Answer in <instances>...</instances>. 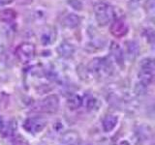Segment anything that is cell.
<instances>
[{
    "label": "cell",
    "instance_id": "6da1fadb",
    "mask_svg": "<svg viewBox=\"0 0 155 145\" xmlns=\"http://www.w3.org/2000/svg\"><path fill=\"white\" fill-rule=\"evenodd\" d=\"M155 74V65L152 59L147 58L142 61L140 65V70L138 72V77L140 85L147 87L151 84L154 79Z\"/></svg>",
    "mask_w": 155,
    "mask_h": 145
},
{
    "label": "cell",
    "instance_id": "7a4b0ae2",
    "mask_svg": "<svg viewBox=\"0 0 155 145\" xmlns=\"http://www.w3.org/2000/svg\"><path fill=\"white\" fill-rule=\"evenodd\" d=\"M95 18L99 25L106 26L114 19V10L110 5L107 3H99L95 6L94 9Z\"/></svg>",
    "mask_w": 155,
    "mask_h": 145
},
{
    "label": "cell",
    "instance_id": "3957f363",
    "mask_svg": "<svg viewBox=\"0 0 155 145\" xmlns=\"http://www.w3.org/2000/svg\"><path fill=\"white\" fill-rule=\"evenodd\" d=\"M47 124L48 121L45 118L35 116V117L26 118L22 124V127L29 134H38L47 127Z\"/></svg>",
    "mask_w": 155,
    "mask_h": 145
},
{
    "label": "cell",
    "instance_id": "277c9868",
    "mask_svg": "<svg viewBox=\"0 0 155 145\" xmlns=\"http://www.w3.org/2000/svg\"><path fill=\"white\" fill-rule=\"evenodd\" d=\"M87 69L91 74L109 75L111 72L113 67H111V63L108 60V58H95L89 62Z\"/></svg>",
    "mask_w": 155,
    "mask_h": 145
},
{
    "label": "cell",
    "instance_id": "5b68a950",
    "mask_svg": "<svg viewBox=\"0 0 155 145\" xmlns=\"http://www.w3.org/2000/svg\"><path fill=\"white\" fill-rule=\"evenodd\" d=\"M59 108V99L56 95H50L44 98L36 106V110L44 113H54Z\"/></svg>",
    "mask_w": 155,
    "mask_h": 145
},
{
    "label": "cell",
    "instance_id": "8992f818",
    "mask_svg": "<svg viewBox=\"0 0 155 145\" xmlns=\"http://www.w3.org/2000/svg\"><path fill=\"white\" fill-rule=\"evenodd\" d=\"M16 55L22 63H27L35 56V46L31 43H22L16 50Z\"/></svg>",
    "mask_w": 155,
    "mask_h": 145
},
{
    "label": "cell",
    "instance_id": "52a82bcc",
    "mask_svg": "<svg viewBox=\"0 0 155 145\" xmlns=\"http://www.w3.org/2000/svg\"><path fill=\"white\" fill-rule=\"evenodd\" d=\"M128 32L127 23L125 22L123 18H116L113 21V23L110 25V33L114 37L121 38L125 36Z\"/></svg>",
    "mask_w": 155,
    "mask_h": 145
},
{
    "label": "cell",
    "instance_id": "ba28073f",
    "mask_svg": "<svg viewBox=\"0 0 155 145\" xmlns=\"http://www.w3.org/2000/svg\"><path fill=\"white\" fill-rule=\"evenodd\" d=\"M81 137L76 130H66L59 138V145H80Z\"/></svg>",
    "mask_w": 155,
    "mask_h": 145
},
{
    "label": "cell",
    "instance_id": "9c48e42d",
    "mask_svg": "<svg viewBox=\"0 0 155 145\" xmlns=\"http://www.w3.org/2000/svg\"><path fill=\"white\" fill-rule=\"evenodd\" d=\"M118 123V117L115 115L110 114L107 115L104 118L103 122H102V127L105 133H110L111 130H114Z\"/></svg>",
    "mask_w": 155,
    "mask_h": 145
},
{
    "label": "cell",
    "instance_id": "30bf717a",
    "mask_svg": "<svg viewBox=\"0 0 155 145\" xmlns=\"http://www.w3.org/2000/svg\"><path fill=\"white\" fill-rule=\"evenodd\" d=\"M74 52H75L74 46L68 42L61 43L59 47H57V53L59 54V56L63 58H70L71 56H73Z\"/></svg>",
    "mask_w": 155,
    "mask_h": 145
},
{
    "label": "cell",
    "instance_id": "8fae6325",
    "mask_svg": "<svg viewBox=\"0 0 155 145\" xmlns=\"http://www.w3.org/2000/svg\"><path fill=\"white\" fill-rule=\"evenodd\" d=\"M56 38V32L55 29H53L51 27H48L46 30H44L42 35H41V42L43 45H51L53 42L55 41Z\"/></svg>",
    "mask_w": 155,
    "mask_h": 145
},
{
    "label": "cell",
    "instance_id": "7c38bea8",
    "mask_svg": "<svg viewBox=\"0 0 155 145\" xmlns=\"http://www.w3.org/2000/svg\"><path fill=\"white\" fill-rule=\"evenodd\" d=\"M81 18L75 14H68L63 18V25L68 28H76L80 25Z\"/></svg>",
    "mask_w": 155,
    "mask_h": 145
},
{
    "label": "cell",
    "instance_id": "4fadbf2b",
    "mask_svg": "<svg viewBox=\"0 0 155 145\" xmlns=\"http://www.w3.org/2000/svg\"><path fill=\"white\" fill-rule=\"evenodd\" d=\"M1 128H2V134L6 137H10L17 134V122H15L13 120L9 121L7 124H3Z\"/></svg>",
    "mask_w": 155,
    "mask_h": 145
},
{
    "label": "cell",
    "instance_id": "5bb4252c",
    "mask_svg": "<svg viewBox=\"0 0 155 145\" xmlns=\"http://www.w3.org/2000/svg\"><path fill=\"white\" fill-rule=\"evenodd\" d=\"M110 52L113 56L114 57V59L116 60V62L118 64H121L123 62V52L122 50L120 48L119 45L116 43H111L110 46Z\"/></svg>",
    "mask_w": 155,
    "mask_h": 145
},
{
    "label": "cell",
    "instance_id": "9a60e30c",
    "mask_svg": "<svg viewBox=\"0 0 155 145\" xmlns=\"http://www.w3.org/2000/svg\"><path fill=\"white\" fill-rule=\"evenodd\" d=\"M17 18V13L12 9H5L0 11V21L5 22H11Z\"/></svg>",
    "mask_w": 155,
    "mask_h": 145
},
{
    "label": "cell",
    "instance_id": "2e32d148",
    "mask_svg": "<svg viewBox=\"0 0 155 145\" xmlns=\"http://www.w3.org/2000/svg\"><path fill=\"white\" fill-rule=\"evenodd\" d=\"M82 105V99L79 95H72L67 101V106L72 110L80 108Z\"/></svg>",
    "mask_w": 155,
    "mask_h": 145
},
{
    "label": "cell",
    "instance_id": "e0dca14e",
    "mask_svg": "<svg viewBox=\"0 0 155 145\" xmlns=\"http://www.w3.org/2000/svg\"><path fill=\"white\" fill-rule=\"evenodd\" d=\"M7 145H29L28 141L21 134H14L7 137Z\"/></svg>",
    "mask_w": 155,
    "mask_h": 145
},
{
    "label": "cell",
    "instance_id": "ac0fdd59",
    "mask_svg": "<svg viewBox=\"0 0 155 145\" xmlns=\"http://www.w3.org/2000/svg\"><path fill=\"white\" fill-rule=\"evenodd\" d=\"M84 105L86 106V108L88 110H93L94 108H98V100L94 98L93 96H87L86 99L84 100Z\"/></svg>",
    "mask_w": 155,
    "mask_h": 145
},
{
    "label": "cell",
    "instance_id": "d6986e66",
    "mask_svg": "<svg viewBox=\"0 0 155 145\" xmlns=\"http://www.w3.org/2000/svg\"><path fill=\"white\" fill-rule=\"evenodd\" d=\"M69 4L74 8L75 10H81L82 5L79 0H69Z\"/></svg>",
    "mask_w": 155,
    "mask_h": 145
},
{
    "label": "cell",
    "instance_id": "ffe728a7",
    "mask_svg": "<svg viewBox=\"0 0 155 145\" xmlns=\"http://www.w3.org/2000/svg\"><path fill=\"white\" fill-rule=\"evenodd\" d=\"M13 0H0V6H4V5H8L12 3Z\"/></svg>",
    "mask_w": 155,
    "mask_h": 145
},
{
    "label": "cell",
    "instance_id": "44dd1931",
    "mask_svg": "<svg viewBox=\"0 0 155 145\" xmlns=\"http://www.w3.org/2000/svg\"><path fill=\"white\" fill-rule=\"evenodd\" d=\"M119 145H131L128 140H121L119 142Z\"/></svg>",
    "mask_w": 155,
    "mask_h": 145
},
{
    "label": "cell",
    "instance_id": "7402d4cb",
    "mask_svg": "<svg viewBox=\"0 0 155 145\" xmlns=\"http://www.w3.org/2000/svg\"><path fill=\"white\" fill-rule=\"evenodd\" d=\"M2 125H3V120H2V117L0 116V128L2 127Z\"/></svg>",
    "mask_w": 155,
    "mask_h": 145
}]
</instances>
